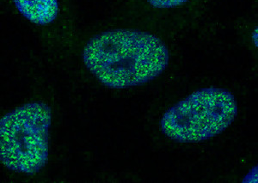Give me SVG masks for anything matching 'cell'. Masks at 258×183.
<instances>
[{
  "instance_id": "6da1fadb",
  "label": "cell",
  "mask_w": 258,
  "mask_h": 183,
  "mask_svg": "<svg viewBox=\"0 0 258 183\" xmlns=\"http://www.w3.org/2000/svg\"><path fill=\"white\" fill-rule=\"evenodd\" d=\"M83 59L100 83L122 89L159 77L169 65L170 54L164 42L152 34L114 30L90 40Z\"/></svg>"
},
{
  "instance_id": "7a4b0ae2",
  "label": "cell",
  "mask_w": 258,
  "mask_h": 183,
  "mask_svg": "<svg viewBox=\"0 0 258 183\" xmlns=\"http://www.w3.org/2000/svg\"><path fill=\"white\" fill-rule=\"evenodd\" d=\"M238 115L234 96L226 89L206 88L193 92L164 113L162 132L180 143H198L226 130Z\"/></svg>"
},
{
  "instance_id": "3957f363",
  "label": "cell",
  "mask_w": 258,
  "mask_h": 183,
  "mask_svg": "<svg viewBox=\"0 0 258 183\" xmlns=\"http://www.w3.org/2000/svg\"><path fill=\"white\" fill-rule=\"evenodd\" d=\"M52 112L47 104L30 103L0 121V158L10 170L36 174L48 159Z\"/></svg>"
},
{
  "instance_id": "277c9868",
  "label": "cell",
  "mask_w": 258,
  "mask_h": 183,
  "mask_svg": "<svg viewBox=\"0 0 258 183\" xmlns=\"http://www.w3.org/2000/svg\"><path fill=\"white\" fill-rule=\"evenodd\" d=\"M13 2L21 14L34 24H51L59 14L58 0H13Z\"/></svg>"
},
{
  "instance_id": "5b68a950",
  "label": "cell",
  "mask_w": 258,
  "mask_h": 183,
  "mask_svg": "<svg viewBox=\"0 0 258 183\" xmlns=\"http://www.w3.org/2000/svg\"><path fill=\"white\" fill-rule=\"evenodd\" d=\"M188 0H148L152 6L156 8H171L181 6Z\"/></svg>"
},
{
  "instance_id": "8992f818",
  "label": "cell",
  "mask_w": 258,
  "mask_h": 183,
  "mask_svg": "<svg viewBox=\"0 0 258 183\" xmlns=\"http://www.w3.org/2000/svg\"><path fill=\"white\" fill-rule=\"evenodd\" d=\"M243 182L258 183V164L253 167L249 173L243 177Z\"/></svg>"
},
{
  "instance_id": "52a82bcc",
  "label": "cell",
  "mask_w": 258,
  "mask_h": 183,
  "mask_svg": "<svg viewBox=\"0 0 258 183\" xmlns=\"http://www.w3.org/2000/svg\"><path fill=\"white\" fill-rule=\"evenodd\" d=\"M252 40L255 47L258 49V26L255 28L252 33Z\"/></svg>"
}]
</instances>
